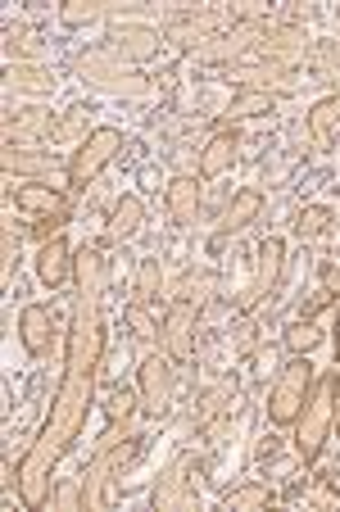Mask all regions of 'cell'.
I'll return each instance as SVG.
<instances>
[{"label":"cell","mask_w":340,"mask_h":512,"mask_svg":"<svg viewBox=\"0 0 340 512\" xmlns=\"http://www.w3.org/2000/svg\"><path fill=\"white\" fill-rule=\"evenodd\" d=\"M73 281H78V300H73V327H68V354L64 377L50 399V417L41 435L28 445L19 463V503L23 508H46L50 503V472L68 445L82 435L96 399V377L105 363V290H109V259L100 245H82L73 259Z\"/></svg>","instance_id":"obj_1"},{"label":"cell","mask_w":340,"mask_h":512,"mask_svg":"<svg viewBox=\"0 0 340 512\" xmlns=\"http://www.w3.org/2000/svg\"><path fill=\"white\" fill-rule=\"evenodd\" d=\"M336 408H340V372H327V377L313 381L309 399H304L300 417H295V454L304 463H318L331 426H336Z\"/></svg>","instance_id":"obj_2"},{"label":"cell","mask_w":340,"mask_h":512,"mask_svg":"<svg viewBox=\"0 0 340 512\" xmlns=\"http://www.w3.org/2000/svg\"><path fill=\"white\" fill-rule=\"evenodd\" d=\"M313 381H318V377H313L309 354H295L291 363L277 372V381H272V390H268V422L272 426H295V417H300V408H304V399H309Z\"/></svg>","instance_id":"obj_3"},{"label":"cell","mask_w":340,"mask_h":512,"mask_svg":"<svg viewBox=\"0 0 340 512\" xmlns=\"http://www.w3.org/2000/svg\"><path fill=\"white\" fill-rule=\"evenodd\" d=\"M204 472V463L195 454H177L173 463L159 472L155 490H150V508L155 512H186L200 503V485H195V476Z\"/></svg>","instance_id":"obj_4"},{"label":"cell","mask_w":340,"mask_h":512,"mask_svg":"<svg viewBox=\"0 0 340 512\" xmlns=\"http://www.w3.org/2000/svg\"><path fill=\"white\" fill-rule=\"evenodd\" d=\"M78 78L109 91V96H150V82L141 78L136 68H127L114 50H87V55L78 59Z\"/></svg>","instance_id":"obj_5"},{"label":"cell","mask_w":340,"mask_h":512,"mask_svg":"<svg viewBox=\"0 0 340 512\" xmlns=\"http://www.w3.org/2000/svg\"><path fill=\"white\" fill-rule=\"evenodd\" d=\"M141 454V445L136 440H123V445H109V449H96V458H91L87 476H82V512H96V508H109L114 503V494H109V481H114L118 472H123L132 458Z\"/></svg>","instance_id":"obj_6"},{"label":"cell","mask_w":340,"mask_h":512,"mask_svg":"<svg viewBox=\"0 0 340 512\" xmlns=\"http://www.w3.org/2000/svg\"><path fill=\"white\" fill-rule=\"evenodd\" d=\"M118 150H123V132H118V127H96V132L73 150V159H68V186H73V191H87V186L114 164Z\"/></svg>","instance_id":"obj_7"},{"label":"cell","mask_w":340,"mask_h":512,"mask_svg":"<svg viewBox=\"0 0 340 512\" xmlns=\"http://www.w3.org/2000/svg\"><path fill=\"white\" fill-rule=\"evenodd\" d=\"M236 28V19H232V5H209V10H200V14H177L173 23L164 28V41L168 46H177V50H200V46H209L214 37H223V32H232Z\"/></svg>","instance_id":"obj_8"},{"label":"cell","mask_w":340,"mask_h":512,"mask_svg":"<svg viewBox=\"0 0 340 512\" xmlns=\"http://www.w3.org/2000/svg\"><path fill=\"white\" fill-rule=\"evenodd\" d=\"M282 272H286V241H282V236H268V241L254 250V277L245 281V290L236 295V309H241V313L259 309L272 290H277Z\"/></svg>","instance_id":"obj_9"},{"label":"cell","mask_w":340,"mask_h":512,"mask_svg":"<svg viewBox=\"0 0 340 512\" xmlns=\"http://www.w3.org/2000/svg\"><path fill=\"white\" fill-rule=\"evenodd\" d=\"M173 358L168 354H146L136 368V395H141V413L164 417L173 408Z\"/></svg>","instance_id":"obj_10"},{"label":"cell","mask_w":340,"mask_h":512,"mask_svg":"<svg viewBox=\"0 0 340 512\" xmlns=\"http://www.w3.org/2000/svg\"><path fill=\"white\" fill-rule=\"evenodd\" d=\"M263 37H268V23H236L232 32H223V37H214L209 46L195 50V59H200V64H227L232 68L236 59H245L250 50H259Z\"/></svg>","instance_id":"obj_11"},{"label":"cell","mask_w":340,"mask_h":512,"mask_svg":"<svg viewBox=\"0 0 340 512\" xmlns=\"http://www.w3.org/2000/svg\"><path fill=\"white\" fill-rule=\"evenodd\" d=\"M195 313H200V304L173 300V309H168V318H164V331H159V340H164V354L173 358L177 368L195 363Z\"/></svg>","instance_id":"obj_12"},{"label":"cell","mask_w":340,"mask_h":512,"mask_svg":"<svg viewBox=\"0 0 340 512\" xmlns=\"http://www.w3.org/2000/svg\"><path fill=\"white\" fill-rule=\"evenodd\" d=\"M259 55L268 59V64L286 68V73H295V68L304 64V55H309V32L300 28V23H282V28H268V37H263Z\"/></svg>","instance_id":"obj_13"},{"label":"cell","mask_w":340,"mask_h":512,"mask_svg":"<svg viewBox=\"0 0 340 512\" xmlns=\"http://www.w3.org/2000/svg\"><path fill=\"white\" fill-rule=\"evenodd\" d=\"M159 46H164V37L155 28H146V23H114L109 28V50L123 64H146V59L159 55Z\"/></svg>","instance_id":"obj_14"},{"label":"cell","mask_w":340,"mask_h":512,"mask_svg":"<svg viewBox=\"0 0 340 512\" xmlns=\"http://www.w3.org/2000/svg\"><path fill=\"white\" fill-rule=\"evenodd\" d=\"M55 141V118L41 105H23L5 114V145H32V141Z\"/></svg>","instance_id":"obj_15"},{"label":"cell","mask_w":340,"mask_h":512,"mask_svg":"<svg viewBox=\"0 0 340 512\" xmlns=\"http://www.w3.org/2000/svg\"><path fill=\"white\" fill-rule=\"evenodd\" d=\"M19 340L32 358H50V349H55V313H50L46 304H23Z\"/></svg>","instance_id":"obj_16"},{"label":"cell","mask_w":340,"mask_h":512,"mask_svg":"<svg viewBox=\"0 0 340 512\" xmlns=\"http://www.w3.org/2000/svg\"><path fill=\"white\" fill-rule=\"evenodd\" d=\"M73 259H78V254H73V245H68L64 236L55 232L50 241H41L37 259H32V263H37V281L46 290H59L68 277H73Z\"/></svg>","instance_id":"obj_17"},{"label":"cell","mask_w":340,"mask_h":512,"mask_svg":"<svg viewBox=\"0 0 340 512\" xmlns=\"http://www.w3.org/2000/svg\"><path fill=\"white\" fill-rule=\"evenodd\" d=\"M14 204H19L23 213H32V218H55V223L68 218V195L50 182H19Z\"/></svg>","instance_id":"obj_18"},{"label":"cell","mask_w":340,"mask_h":512,"mask_svg":"<svg viewBox=\"0 0 340 512\" xmlns=\"http://www.w3.org/2000/svg\"><path fill=\"white\" fill-rule=\"evenodd\" d=\"M236 155H241V141H236L232 127L214 132L200 150V182H218V177H227L236 168Z\"/></svg>","instance_id":"obj_19"},{"label":"cell","mask_w":340,"mask_h":512,"mask_svg":"<svg viewBox=\"0 0 340 512\" xmlns=\"http://www.w3.org/2000/svg\"><path fill=\"white\" fill-rule=\"evenodd\" d=\"M241 399V381L236 377H223L218 386H209L200 399H195V413H191V422L200 426V431H209V426L218 422V417H227L232 413V404Z\"/></svg>","instance_id":"obj_20"},{"label":"cell","mask_w":340,"mask_h":512,"mask_svg":"<svg viewBox=\"0 0 340 512\" xmlns=\"http://www.w3.org/2000/svg\"><path fill=\"white\" fill-rule=\"evenodd\" d=\"M164 209L173 218V227H195V218H200V182L195 177H173L164 186Z\"/></svg>","instance_id":"obj_21"},{"label":"cell","mask_w":340,"mask_h":512,"mask_svg":"<svg viewBox=\"0 0 340 512\" xmlns=\"http://www.w3.org/2000/svg\"><path fill=\"white\" fill-rule=\"evenodd\" d=\"M141 227H146V200H141V195H123V200L114 204V213H109L105 241L109 245H127Z\"/></svg>","instance_id":"obj_22"},{"label":"cell","mask_w":340,"mask_h":512,"mask_svg":"<svg viewBox=\"0 0 340 512\" xmlns=\"http://www.w3.org/2000/svg\"><path fill=\"white\" fill-rule=\"evenodd\" d=\"M259 209H263V191H254V186H241V191L227 200V209H223V218H218V232L223 236H232V232H245V227L259 218Z\"/></svg>","instance_id":"obj_23"},{"label":"cell","mask_w":340,"mask_h":512,"mask_svg":"<svg viewBox=\"0 0 340 512\" xmlns=\"http://www.w3.org/2000/svg\"><path fill=\"white\" fill-rule=\"evenodd\" d=\"M272 109H277V96H272V91H241V96H232V105L223 109V123L227 127L254 123V118H268Z\"/></svg>","instance_id":"obj_24"},{"label":"cell","mask_w":340,"mask_h":512,"mask_svg":"<svg viewBox=\"0 0 340 512\" xmlns=\"http://www.w3.org/2000/svg\"><path fill=\"white\" fill-rule=\"evenodd\" d=\"M277 494H272L268 481H241L223 494V512H259V508H272Z\"/></svg>","instance_id":"obj_25"},{"label":"cell","mask_w":340,"mask_h":512,"mask_svg":"<svg viewBox=\"0 0 340 512\" xmlns=\"http://www.w3.org/2000/svg\"><path fill=\"white\" fill-rule=\"evenodd\" d=\"M304 123H309V136L318 145L336 141V136H340V96H322L318 105L309 109V118H304Z\"/></svg>","instance_id":"obj_26"},{"label":"cell","mask_w":340,"mask_h":512,"mask_svg":"<svg viewBox=\"0 0 340 512\" xmlns=\"http://www.w3.org/2000/svg\"><path fill=\"white\" fill-rule=\"evenodd\" d=\"M331 223H336V213H331L327 204H309V209H300V218H295V236H300V241H322V236L331 232Z\"/></svg>","instance_id":"obj_27"},{"label":"cell","mask_w":340,"mask_h":512,"mask_svg":"<svg viewBox=\"0 0 340 512\" xmlns=\"http://www.w3.org/2000/svg\"><path fill=\"white\" fill-rule=\"evenodd\" d=\"M10 91H55V78H50V68L19 59L10 64Z\"/></svg>","instance_id":"obj_28"},{"label":"cell","mask_w":340,"mask_h":512,"mask_svg":"<svg viewBox=\"0 0 340 512\" xmlns=\"http://www.w3.org/2000/svg\"><path fill=\"white\" fill-rule=\"evenodd\" d=\"M123 327L132 331L136 340H155L159 331H164V327H159V318L150 313V304H141V300H132V304L123 309Z\"/></svg>","instance_id":"obj_29"},{"label":"cell","mask_w":340,"mask_h":512,"mask_svg":"<svg viewBox=\"0 0 340 512\" xmlns=\"http://www.w3.org/2000/svg\"><path fill=\"white\" fill-rule=\"evenodd\" d=\"M159 290H164V268H159V259H141L136 263V300L155 304Z\"/></svg>","instance_id":"obj_30"},{"label":"cell","mask_w":340,"mask_h":512,"mask_svg":"<svg viewBox=\"0 0 340 512\" xmlns=\"http://www.w3.org/2000/svg\"><path fill=\"white\" fill-rule=\"evenodd\" d=\"M87 114H91L87 105H73V109H68V114L55 123V141H64V145H82V141H87V136H91L87 132Z\"/></svg>","instance_id":"obj_31"},{"label":"cell","mask_w":340,"mask_h":512,"mask_svg":"<svg viewBox=\"0 0 340 512\" xmlns=\"http://www.w3.org/2000/svg\"><path fill=\"white\" fill-rule=\"evenodd\" d=\"M100 14H105L100 0H64V5H59V23H64V28H87Z\"/></svg>","instance_id":"obj_32"},{"label":"cell","mask_w":340,"mask_h":512,"mask_svg":"<svg viewBox=\"0 0 340 512\" xmlns=\"http://www.w3.org/2000/svg\"><path fill=\"white\" fill-rule=\"evenodd\" d=\"M209 286H214V272H209V268H200V272H186V277H182V286H177V295H173V300L200 304L204 295H209Z\"/></svg>","instance_id":"obj_33"},{"label":"cell","mask_w":340,"mask_h":512,"mask_svg":"<svg viewBox=\"0 0 340 512\" xmlns=\"http://www.w3.org/2000/svg\"><path fill=\"white\" fill-rule=\"evenodd\" d=\"M0 164H5V173H50V159L46 155H28V150H5V159H0Z\"/></svg>","instance_id":"obj_34"},{"label":"cell","mask_w":340,"mask_h":512,"mask_svg":"<svg viewBox=\"0 0 340 512\" xmlns=\"http://www.w3.org/2000/svg\"><path fill=\"white\" fill-rule=\"evenodd\" d=\"M318 340H322V331H318V322H313V318L295 322V327L286 331V345H291V354H309Z\"/></svg>","instance_id":"obj_35"},{"label":"cell","mask_w":340,"mask_h":512,"mask_svg":"<svg viewBox=\"0 0 340 512\" xmlns=\"http://www.w3.org/2000/svg\"><path fill=\"white\" fill-rule=\"evenodd\" d=\"M59 508H82V476L59 485Z\"/></svg>","instance_id":"obj_36"},{"label":"cell","mask_w":340,"mask_h":512,"mask_svg":"<svg viewBox=\"0 0 340 512\" xmlns=\"http://www.w3.org/2000/svg\"><path fill=\"white\" fill-rule=\"evenodd\" d=\"M14 263H19V236L5 232V277L14 272Z\"/></svg>","instance_id":"obj_37"},{"label":"cell","mask_w":340,"mask_h":512,"mask_svg":"<svg viewBox=\"0 0 340 512\" xmlns=\"http://www.w3.org/2000/svg\"><path fill=\"white\" fill-rule=\"evenodd\" d=\"M322 295H340V259L327 268V277H322Z\"/></svg>","instance_id":"obj_38"},{"label":"cell","mask_w":340,"mask_h":512,"mask_svg":"<svg viewBox=\"0 0 340 512\" xmlns=\"http://www.w3.org/2000/svg\"><path fill=\"white\" fill-rule=\"evenodd\" d=\"M331 340H336V363H340V309H336V322H331Z\"/></svg>","instance_id":"obj_39"},{"label":"cell","mask_w":340,"mask_h":512,"mask_svg":"<svg viewBox=\"0 0 340 512\" xmlns=\"http://www.w3.org/2000/svg\"><path fill=\"white\" fill-rule=\"evenodd\" d=\"M336 422H340V408H336Z\"/></svg>","instance_id":"obj_40"}]
</instances>
